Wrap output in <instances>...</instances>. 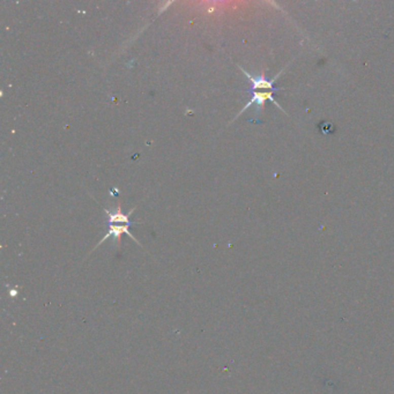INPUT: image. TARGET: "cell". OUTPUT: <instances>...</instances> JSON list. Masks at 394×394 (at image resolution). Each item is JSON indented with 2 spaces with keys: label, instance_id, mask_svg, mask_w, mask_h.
Returning <instances> with one entry per match:
<instances>
[{
  "label": "cell",
  "instance_id": "6da1fadb",
  "mask_svg": "<svg viewBox=\"0 0 394 394\" xmlns=\"http://www.w3.org/2000/svg\"><path fill=\"white\" fill-rule=\"evenodd\" d=\"M267 101H271L272 103H274V104H275L277 108H279V109H281L282 111H284V110H283V108H282V106L279 104V103H277V102L275 101V98H274V92H269V90H268V92H263V93H260V92H252V96H251V98H250V101H248V102L246 103V104H245V106H244L243 109L239 111V113L237 114V116H236V117H235V119H236V118H238L239 116L242 115L243 113H245V110H247L248 108H250L251 105H256V108H257V109H256V110H257V113H260L261 109H263L264 105H265V103H266ZM235 119H234V120H235Z\"/></svg>",
  "mask_w": 394,
  "mask_h": 394
},
{
  "label": "cell",
  "instance_id": "7a4b0ae2",
  "mask_svg": "<svg viewBox=\"0 0 394 394\" xmlns=\"http://www.w3.org/2000/svg\"><path fill=\"white\" fill-rule=\"evenodd\" d=\"M238 67L244 73V76L248 79V81L251 82V92H256V90H258V89H266V90H271V92L276 93V92H279V90H281V88H279V87H275L274 84H275V81L277 80V79H279L280 74L283 72V69H282L275 78H273L272 80H267V79L265 78L264 76L255 77L248 72H246V70L244 68L240 67V66H238Z\"/></svg>",
  "mask_w": 394,
  "mask_h": 394
},
{
  "label": "cell",
  "instance_id": "3957f363",
  "mask_svg": "<svg viewBox=\"0 0 394 394\" xmlns=\"http://www.w3.org/2000/svg\"><path fill=\"white\" fill-rule=\"evenodd\" d=\"M108 225H109V229H108L106 235L101 240H99V242L97 243V245L95 246V248L98 247L102 243H104L108 238H113L115 242H118L119 238L122 237L123 234H126L128 237H131L136 244H139V245H140V243L135 239L134 236L132 235L131 231H130V227L132 226V223H128V225H118V223H108ZM95 248H94V250H95Z\"/></svg>",
  "mask_w": 394,
  "mask_h": 394
},
{
  "label": "cell",
  "instance_id": "277c9868",
  "mask_svg": "<svg viewBox=\"0 0 394 394\" xmlns=\"http://www.w3.org/2000/svg\"><path fill=\"white\" fill-rule=\"evenodd\" d=\"M135 208H132L130 213L124 214L122 211V207L118 206L117 209L115 211H109L105 209V214L108 217V223H118V225H128V223H132L130 221V217L133 213Z\"/></svg>",
  "mask_w": 394,
  "mask_h": 394
}]
</instances>
